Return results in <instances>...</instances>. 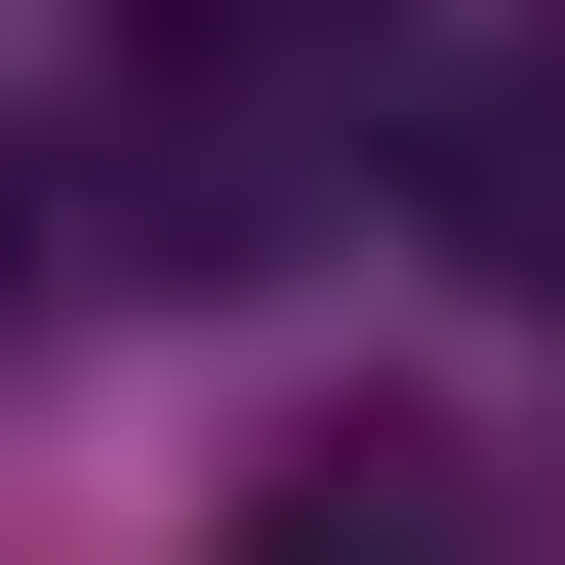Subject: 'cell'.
<instances>
[{
    "mask_svg": "<svg viewBox=\"0 0 565 565\" xmlns=\"http://www.w3.org/2000/svg\"><path fill=\"white\" fill-rule=\"evenodd\" d=\"M445 243H484V282H565V0L445 82Z\"/></svg>",
    "mask_w": 565,
    "mask_h": 565,
    "instance_id": "6da1fadb",
    "label": "cell"
},
{
    "mask_svg": "<svg viewBox=\"0 0 565 565\" xmlns=\"http://www.w3.org/2000/svg\"><path fill=\"white\" fill-rule=\"evenodd\" d=\"M243 565H484V525H445V484H404V445H323V484H282V525H243Z\"/></svg>",
    "mask_w": 565,
    "mask_h": 565,
    "instance_id": "7a4b0ae2",
    "label": "cell"
}]
</instances>
